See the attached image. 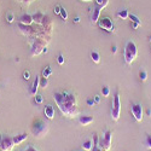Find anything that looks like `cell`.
I'll use <instances>...</instances> for the list:
<instances>
[{"instance_id": "obj_25", "label": "cell", "mask_w": 151, "mask_h": 151, "mask_svg": "<svg viewBox=\"0 0 151 151\" xmlns=\"http://www.w3.org/2000/svg\"><path fill=\"white\" fill-rule=\"evenodd\" d=\"M128 18L131 19V22H135V23H139V24H142V21L139 19V17L135 16V15H129V17H128Z\"/></svg>"}, {"instance_id": "obj_32", "label": "cell", "mask_w": 151, "mask_h": 151, "mask_svg": "<svg viewBox=\"0 0 151 151\" xmlns=\"http://www.w3.org/2000/svg\"><path fill=\"white\" fill-rule=\"evenodd\" d=\"M146 146L149 149H151V135H147L146 137Z\"/></svg>"}, {"instance_id": "obj_27", "label": "cell", "mask_w": 151, "mask_h": 151, "mask_svg": "<svg viewBox=\"0 0 151 151\" xmlns=\"http://www.w3.org/2000/svg\"><path fill=\"white\" fill-rule=\"evenodd\" d=\"M44 102V98H42V96H40V94H36L35 96V103L36 104H41Z\"/></svg>"}, {"instance_id": "obj_38", "label": "cell", "mask_w": 151, "mask_h": 151, "mask_svg": "<svg viewBox=\"0 0 151 151\" xmlns=\"http://www.w3.org/2000/svg\"><path fill=\"white\" fill-rule=\"evenodd\" d=\"M74 23H80V17L79 16H76L74 18Z\"/></svg>"}, {"instance_id": "obj_33", "label": "cell", "mask_w": 151, "mask_h": 151, "mask_svg": "<svg viewBox=\"0 0 151 151\" xmlns=\"http://www.w3.org/2000/svg\"><path fill=\"white\" fill-rule=\"evenodd\" d=\"M87 104H88L90 106H94V104H96L94 99H87Z\"/></svg>"}, {"instance_id": "obj_22", "label": "cell", "mask_w": 151, "mask_h": 151, "mask_svg": "<svg viewBox=\"0 0 151 151\" xmlns=\"http://www.w3.org/2000/svg\"><path fill=\"white\" fill-rule=\"evenodd\" d=\"M96 3H97V5H99L102 9H104L109 4V0H96Z\"/></svg>"}, {"instance_id": "obj_26", "label": "cell", "mask_w": 151, "mask_h": 151, "mask_svg": "<svg viewBox=\"0 0 151 151\" xmlns=\"http://www.w3.org/2000/svg\"><path fill=\"white\" fill-rule=\"evenodd\" d=\"M102 93H103V97H109L110 94V88L108 86H104L103 88H102Z\"/></svg>"}, {"instance_id": "obj_30", "label": "cell", "mask_w": 151, "mask_h": 151, "mask_svg": "<svg viewBox=\"0 0 151 151\" xmlns=\"http://www.w3.org/2000/svg\"><path fill=\"white\" fill-rule=\"evenodd\" d=\"M23 79H24V80H29V79H30V73H29V70H24V71H23Z\"/></svg>"}, {"instance_id": "obj_39", "label": "cell", "mask_w": 151, "mask_h": 151, "mask_svg": "<svg viewBox=\"0 0 151 151\" xmlns=\"http://www.w3.org/2000/svg\"><path fill=\"white\" fill-rule=\"evenodd\" d=\"M93 151H104V149H102L100 146H97L96 149H93Z\"/></svg>"}, {"instance_id": "obj_15", "label": "cell", "mask_w": 151, "mask_h": 151, "mask_svg": "<svg viewBox=\"0 0 151 151\" xmlns=\"http://www.w3.org/2000/svg\"><path fill=\"white\" fill-rule=\"evenodd\" d=\"M12 138H14L15 145H19V144H22L23 142H26V140L28 139V134H27V133H22V134H18V135L12 137Z\"/></svg>"}, {"instance_id": "obj_41", "label": "cell", "mask_w": 151, "mask_h": 151, "mask_svg": "<svg viewBox=\"0 0 151 151\" xmlns=\"http://www.w3.org/2000/svg\"><path fill=\"white\" fill-rule=\"evenodd\" d=\"M146 114H147V116H151V110H150V109L146 110Z\"/></svg>"}, {"instance_id": "obj_12", "label": "cell", "mask_w": 151, "mask_h": 151, "mask_svg": "<svg viewBox=\"0 0 151 151\" xmlns=\"http://www.w3.org/2000/svg\"><path fill=\"white\" fill-rule=\"evenodd\" d=\"M39 87H40V76H35V80H34L32 87L29 88V94L30 96H36V92H37V90H39Z\"/></svg>"}, {"instance_id": "obj_28", "label": "cell", "mask_w": 151, "mask_h": 151, "mask_svg": "<svg viewBox=\"0 0 151 151\" xmlns=\"http://www.w3.org/2000/svg\"><path fill=\"white\" fill-rule=\"evenodd\" d=\"M57 62H58V64H59V65H63V64H64V56H63V55H58V57H57Z\"/></svg>"}, {"instance_id": "obj_21", "label": "cell", "mask_w": 151, "mask_h": 151, "mask_svg": "<svg viewBox=\"0 0 151 151\" xmlns=\"http://www.w3.org/2000/svg\"><path fill=\"white\" fill-rule=\"evenodd\" d=\"M59 16H60V18H62L63 21H67V19H68V12H67V10H65L64 7H62Z\"/></svg>"}, {"instance_id": "obj_2", "label": "cell", "mask_w": 151, "mask_h": 151, "mask_svg": "<svg viewBox=\"0 0 151 151\" xmlns=\"http://www.w3.org/2000/svg\"><path fill=\"white\" fill-rule=\"evenodd\" d=\"M29 44H30V56H39L42 53V50L46 47L47 42L50 40L45 39V37H29Z\"/></svg>"}, {"instance_id": "obj_13", "label": "cell", "mask_w": 151, "mask_h": 151, "mask_svg": "<svg viewBox=\"0 0 151 151\" xmlns=\"http://www.w3.org/2000/svg\"><path fill=\"white\" fill-rule=\"evenodd\" d=\"M32 16H33V22L35 24H37V26H42V22H44V18H45V15L42 14V12L37 11V12H35V14L32 15Z\"/></svg>"}, {"instance_id": "obj_45", "label": "cell", "mask_w": 151, "mask_h": 151, "mask_svg": "<svg viewBox=\"0 0 151 151\" xmlns=\"http://www.w3.org/2000/svg\"><path fill=\"white\" fill-rule=\"evenodd\" d=\"M149 40H150V42H151V36H150V39H149Z\"/></svg>"}, {"instance_id": "obj_42", "label": "cell", "mask_w": 151, "mask_h": 151, "mask_svg": "<svg viewBox=\"0 0 151 151\" xmlns=\"http://www.w3.org/2000/svg\"><path fill=\"white\" fill-rule=\"evenodd\" d=\"M47 51H48V50H47V46H46V47L42 50V53H47Z\"/></svg>"}, {"instance_id": "obj_5", "label": "cell", "mask_w": 151, "mask_h": 151, "mask_svg": "<svg viewBox=\"0 0 151 151\" xmlns=\"http://www.w3.org/2000/svg\"><path fill=\"white\" fill-rule=\"evenodd\" d=\"M47 131H48V124L44 123L42 121H36L34 123V126H33V129H32L33 134L35 137H37V138L44 137L47 133Z\"/></svg>"}, {"instance_id": "obj_10", "label": "cell", "mask_w": 151, "mask_h": 151, "mask_svg": "<svg viewBox=\"0 0 151 151\" xmlns=\"http://www.w3.org/2000/svg\"><path fill=\"white\" fill-rule=\"evenodd\" d=\"M102 7H100L99 5H97L94 9H92V15H91V22L93 23V24H96V23H98V21H99V18H100V12H102Z\"/></svg>"}, {"instance_id": "obj_18", "label": "cell", "mask_w": 151, "mask_h": 151, "mask_svg": "<svg viewBox=\"0 0 151 151\" xmlns=\"http://www.w3.org/2000/svg\"><path fill=\"white\" fill-rule=\"evenodd\" d=\"M81 146H82V149H83L85 151H91V150L93 149V140H91V139L86 140Z\"/></svg>"}, {"instance_id": "obj_14", "label": "cell", "mask_w": 151, "mask_h": 151, "mask_svg": "<svg viewBox=\"0 0 151 151\" xmlns=\"http://www.w3.org/2000/svg\"><path fill=\"white\" fill-rule=\"evenodd\" d=\"M93 122V117L90 115H80L79 116V123L82 126H88Z\"/></svg>"}, {"instance_id": "obj_17", "label": "cell", "mask_w": 151, "mask_h": 151, "mask_svg": "<svg viewBox=\"0 0 151 151\" xmlns=\"http://www.w3.org/2000/svg\"><path fill=\"white\" fill-rule=\"evenodd\" d=\"M117 17L120 18V19H127L128 17H129V12L126 10V9H122V10H119L117 11Z\"/></svg>"}, {"instance_id": "obj_36", "label": "cell", "mask_w": 151, "mask_h": 151, "mask_svg": "<svg viewBox=\"0 0 151 151\" xmlns=\"http://www.w3.org/2000/svg\"><path fill=\"white\" fill-rule=\"evenodd\" d=\"M24 151H37L35 147H33V146H28L26 150H24Z\"/></svg>"}, {"instance_id": "obj_40", "label": "cell", "mask_w": 151, "mask_h": 151, "mask_svg": "<svg viewBox=\"0 0 151 151\" xmlns=\"http://www.w3.org/2000/svg\"><path fill=\"white\" fill-rule=\"evenodd\" d=\"M32 1H33V0H23V3H24V4H27V5H28V4H30Z\"/></svg>"}, {"instance_id": "obj_47", "label": "cell", "mask_w": 151, "mask_h": 151, "mask_svg": "<svg viewBox=\"0 0 151 151\" xmlns=\"http://www.w3.org/2000/svg\"><path fill=\"white\" fill-rule=\"evenodd\" d=\"M104 151H106V150H104Z\"/></svg>"}, {"instance_id": "obj_20", "label": "cell", "mask_w": 151, "mask_h": 151, "mask_svg": "<svg viewBox=\"0 0 151 151\" xmlns=\"http://www.w3.org/2000/svg\"><path fill=\"white\" fill-rule=\"evenodd\" d=\"M52 74V69H51V67L50 65H47L44 70H42V78H46V79H48V76Z\"/></svg>"}, {"instance_id": "obj_24", "label": "cell", "mask_w": 151, "mask_h": 151, "mask_svg": "<svg viewBox=\"0 0 151 151\" xmlns=\"http://www.w3.org/2000/svg\"><path fill=\"white\" fill-rule=\"evenodd\" d=\"M139 78H140L142 81H146V79H147V73H146L145 70H140V71H139Z\"/></svg>"}, {"instance_id": "obj_1", "label": "cell", "mask_w": 151, "mask_h": 151, "mask_svg": "<svg viewBox=\"0 0 151 151\" xmlns=\"http://www.w3.org/2000/svg\"><path fill=\"white\" fill-rule=\"evenodd\" d=\"M53 98L64 116L74 117L75 115H78V102L75 94L70 92H56Z\"/></svg>"}, {"instance_id": "obj_16", "label": "cell", "mask_w": 151, "mask_h": 151, "mask_svg": "<svg viewBox=\"0 0 151 151\" xmlns=\"http://www.w3.org/2000/svg\"><path fill=\"white\" fill-rule=\"evenodd\" d=\"M44 112H45V116H46L48 120H52V119L55 117V108H53L52 105H46Z\"/></svg>"}, {"instance_id": "obj_4", "label": "cell", "mask_w": 151, "mask_h": 151, "mask_svg": "<svg viewBox=\"0 0 151 151\" xmlns=\"http://www.w3.org/2000/svg\"><path fill=\"white\" fill-rule=\"evenodd\" d=\"M111 144H112V133H111V131L108 129L99 138V146L106 151H109L111 149Z\"/></svg>"}, {"instance_id": "obj_48", "label": "cell", "mask_w": 151, "mask_h": 151, "mask_svg": "<svg viewBox=\"0 0 151 151\" xmlns=\"http://www.w3.org/2000/svg\"><path fill=\"white\" fill-rule=\"evenodd\" d=\"M1 151H3V150H1Z\"/></svg>"}, {"instance_id": "obj_19", "label": "cell", "mask_w": 151, "mask_h": 151, "mask_svg": "<svg viewBox=\"0 0 151 151\" xmlns=\"http://www.w3.org/2000/svg\"><path fill=\"white\" fill-rule=\"evenodd\" d=\"M91 59L93 60V63H96V64H99L100 63V56L97 51H92L91 52Z\"/></svg>"}, {"instance_id": "obj_44", "label": "cell", "mask_w": 151, "mask_h": 151, "mask_svg": "<svg viewBox=\"0 0 151 151\" xmlns=\"http://www.w3.org/2000/svg\"><path fill=\"white\" fill-rule=\"evenodd\" d=\"M81 1H86L87 3V1H92V0H81Z\"/></svg>"}, {"instance_id": "obj_6", "label": "cell", "mask_w": 151, "mask_h": 151, "mask_svg": "<svg viewBox=\"0 0 151 151\" xmlns=\"http://www.w3.org/2000/svg\"><path fill=\"white\" fill-rule=\"evenodd\" d=\"M121 114V102H120V93L116 92L114 97V104H112V110H111V119L114 121H117L120 119Z\"/></svg>"}, {"instance_id": "obj_34", "label": "cell", "mask_w": 151, "mask_h": 151, "mask_svg": "<svg viewBox=\"0 0 151 151\" xmlns=\"http://www.w3.org/2000/svg\"><path fill=\"white\" fill-rule=\"evenodd\" d=\"M142 26V24H139V23H135V22H132V28L133 29H138V28H139Z\"/></svg>"}, {"instance_id": "obj_49", "label": "cell", "mask_w": 151, "mask_h": 151, "mask_svg": "<svg viewBox=\"0 0 151 151\" xmlns=\"http://www.w3.org/2000/svg\"><path fill=\"white\" fill-rule=\"evenodd\" d=\"M23 151H24V150H23Z\"/></svg>"}, {"instance_id": "obj_7", "label": "cell", "mask_w": 151, "mask_h": 151, "mask_svg": "<svg viewBox=\"0 0 151 151\" xmlns=\"http://www.w3.org/2000/svg\"><path fill=\"white\" fill-rule=\"evenodd\" d=\"M98 26H99L100 29H103V30H105V32H109V33L114 32V23H112V21H111L109 17L99 18Z\"/></svg>"}, {"instance_id": "obj_23", "label": "cell", "mask_w": 151, "mask_h": 151, "mask_svg": "<svg viewBox=\"0 0 151 151\" xmlns=\"http://www.w3.org/2000/svg\"><path fill=\"white\" fill-rule=\"evenodd\" d=\"M48 86V79L46 78H40V87H42V88H46V87Z\"/></svg>"}, {"instance_id": "obj_37", "label": "cell", "mask_w": 151, "mask_h": 151, "mask_svg": "<svg viewBox=\"0 0 151 151\" xmlns=\"http://www.w3.org/2000/svg\"><path fill=\"white\" fill-rule=\"evenodd\" d=\"M116 51H117V46L114 45V46L111 47V52H112V53H116Z\"/></svg>"}, {"instance_id": "obj_8", "label": "cell", "mask_w": 151, "mask_h": 151, "mask_svg": "<svg viewBox=\"0 0 151 151\" xmlns=\"http://www.w3.org/2000/svg\"><path fill=\"white\" fill-rule=\"evenodd\" d=\"M131 111H132V115L134 116V119L138 122H140L143 120V106H142V104L133 103L131 106Z\"/></svg>"}, {"instance_id": "obj_43", "label": "cell", "mask_w": 151, "mask_h": 151, "mask_svg": "<svg viewBox=\"0 0 151 151\" xmlns=\"http://www.w3.org/2000/svg\"><path fill=\"white\" fill-rule=\"evenodd\" d=\"M1 140H3V137L0 135V151H1Z\"/></svg>"}, {"instance_id": "obj_9", "label": "cell", "mask_w": 151, "mask_h": 151, "mask_svg": "<svg viewBox=\"0 0 151 151\" xmlns=\"http://www.w3.org/2000/svg\"><path fill=\"white\" fill-rule=\"evenodd\" d=\"M15 147V143H14V138L12 137H3L1 140V150L3 151H12Z\"/></svg>"}, {"instance_id": "obj_11", "label": "cell", "mask_w": 151, "mask_h": 151, "mask_svg": "<svg viewBox=\"0 0 151 151\" xmlns=\"http://www.w3.org/2000/svg\"><path fill=\"white\" fill-rule=\"evenodd\" d=\"M18 23L19 24H24V26H32V24H34L33 22V16L30 14H24L19 17L18 19Z\"/></svg>"}, {"instance_id": "obj_46", "label": "cell", "mask_w": 151, "mask_h": 151, "mask_svg": "<svg viewBox=\"0 0 151 151\" xmlns=\"http://www.w3.org/2000/svg\"><path fill=\"white\" fill-rule=\"evenodd\" d=\"M18 1H23V0H18Z\"/></svg>"}, {"instance_id": "obj_31", "label": "cell", "mask_w": 151, "mask_h": 151, "mask_svg": "<svg viewBox=\"0 0 151 151\" xmlns=\"http://www.w3.org/2000/svg\"><path fill=\"white\" fill-rule=\"evenodd\" d=\"M60 10H62V6H60V5H56L53 11H55L56 15H59V14H60Z\"/></svg>"}, {"instance_id": "obj_29", "label": "cell", "mask_w": 151, "mask_h": 151, "mask_svg": "<svg viewBox=\"0 0 151 151\" xmlns=\"http://www.w3.org/2000/svg\"><path fill=\"white\" fill-rule=\"evenodd\" d=\"M6 21H7L9 23H14V21H15V16H14V14H9L7 17H6Z\"/></svg>"}, {"instance_id": "obj_35", "label": "cell", "mask_w": 151, "mask_h": 151, "mask_svg": "<svg viewBox=\"0 0 151 151\" xmlns=\"http://www.w3.org/2000/svg\"><path fill=\"white\" fill-rule=\"evenodd\" d=\"M93 99H94V102H96V104H98V103L100 102V97H99V96H94V98H93Z\"/></svg>"}, {"instance_id": "obj_3", "label": "cell", "mask_w": 151, "mask_h": 151, "mask_svg": "<svg viewBox=\"0 0 151 151\" xmlns=\"http://www.w3.org/2000/svg\"><path fill=\"white\" fill-rule=\"evenodd\" d=\"M137 57H138V48H137L135 42L132 40L127 41V44L124 46V51H123L124 62L127 63V64H132Z\"/></svg>"}]
</instances>
